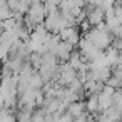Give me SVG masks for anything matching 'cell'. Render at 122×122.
Masks as SVG:
<instances>
[{"label": "cell", "instance_id": "1", "mask_svg": "<svg viewBox=\"0 0 122 122\" xmlns=\"http://www.w3.org/2000/svg\"><path fill=\"white\" fill-rule=\"evenodd\" d=\"M59 37H60V40H64V42L70 44L72 47H75V45L79 44V40H80L82 35H80V30H79L77 25H70V27L62 29V30L59 32Z\"/></svg>", "mask_w": 122, "mask_h": 122}, {"label": "cell", "instance_id": "2", "mask_svg": "<svg viewBox=\"0 0 122 122\" xmlns=\"http://www.w3.org/2000/svg\"><path fill=\"white\" fill-rule=\"evenodd\" d=\"M72 50H74V47H72L70 44L60 40V42L57 44L55 50H54V55L59 59V62H67L69 57H70V54H72Z\"/></svg>", "mask_w": 122, "mask_h": 122}, {"label": "cell", "instance_id": "3", "mask_svg": "<svg viewBox=\"0 0 122 122\" xmlns=\"http://www.w3.org/2000/svg\"><path fill=\"white\" fill-rule=\"evenodd\" d=\"M87 20H89V24H90L92 27L100 25V24L104 22V10L99 9V7H94L92 10L87 12Z\"/></svg>", "mask_w": 122, "mask_h": 122}, {"label": "cell", "instance_id": "4", "mask_svg": "<svg viewBox=\"0 0 122 122\" xmlns=\"http://www.w3.org/2000/svg\"><path fill=\"white\" fill-rule=\"evenodd\" d=\"M65 112H69L72 117H79V115H82L84 112H85V102L84 100H75V102H72V104H69L67 105V110Z\"/></svg>", "mask_w": 122, "mask_h": 122}, {"label": "cell", "instance_id": "5", "mask_svg": "<svg viewBox=\"0 0 122 122\" xmlns=\"http://www.w3.org/2000/svg\"><path fill=\"white\" fill-rule=\"evenodd\" d=\"M85 112H87V114H92V115H95V117L100 114L97 95H89V99L85 100Z\"/></svg>", "mask_w": 122, "mask_h": 122}, {"label": "cell", "instance_id": "6", "mask_svg": "<svg viewBox=\"0 0 122 122\" xmlns=\"http://www.w3.org/2000/svg\"><path fill=\"white\" fill-rule=\"evenodd\" d=\"M97 100H99V109H100V112H104V110H107L112 104H114V99H112V95H109V94H104V92H99L97 94Z\"/></svg>", "mask_w": 122, "mask_h": 122}, {"label": "cell", "instance_id": "7", "mask_svg": "<svg viewBox=\"0 0 122 122\" xmlns=\"http://www.w3.org/2000/svg\"><path fill=\"white\" fill-rule=\"evenodd\" d=\"M32 112L30 109H25V107H20V110L17 112V122H30L32 120Z\"/></svg>", "mask_w": 122, "mask_h": 122}, {"label": "cell", "instance_id": "8", "mask_svg": "<svg viewBox=\"0 0 122 122\" xmlns=\"http://www.w3.org/2000/svg\"><path fill=\"white\" fill-rule=\"evenodd\" d=\"M45 117H47L45 110H44L42 107H39L37 110L32 112V120H30V122H45Z\"/></svg>", "mask_w": 122, "mask_h": 122}, {"label": "cell", "instance_id": "9", "mask_svg": "<svg viewBox=\"0 0 122 122\" xmlns=\"http://www.w3.org/2000/svg\"><path fill=\"white\" fill-rule=\"evenodd\" d=\"M0 122H17V117H15V114L10 112V109H7L0 115Z\"/></svg>", "mask_w": 122, "mask_h": 122}, {"label": "cell", "instance_id": "10", "mask_svg": "<svg viewBox=\"0 0 122 122\" xmlns=\"http://www.w3.org/2000/svg\"><path fill=\"white\" fill-rule=\"evenodd\" d=\"M112 35H114V37H119V39H122V22H120V25L115 29V32H114Z\"/></svg>", "mask_w": 122, "mask_h": 122}]
</instances>
